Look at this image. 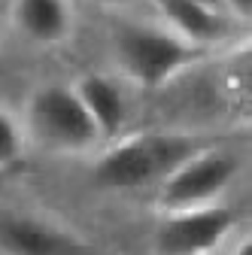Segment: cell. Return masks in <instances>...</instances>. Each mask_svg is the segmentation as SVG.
I'll list each match as a JSON object with an SVG mask.
<instances>
[{
  "mask_svg": "<svg viewBox=\"0 0 252 255\" xmlns=\"http://www.w3.org/2000/svg\"><path fill=\"white\" fill-rule=\"evenodd\" d=\"M201 143L185 134H137L113 143L94 164V182L110 191H140L161 185V179L182 164Z\"/></svg>",
  "mask_w": 252,
  "mask_h": 255,
  "instance_id": "1",
  "label": "cell"
},
{
  "mask_svg": "<svg viewBox=\"0 0 252 255\" xmlns=\"http://www.w3.org/2000/svg\"><path fill=\"white\" fill-rule=\"evenodd\" d=\"M21 128L27 140L58 155H82L104 140L94 122L88 119L85 107L79 104L73 85L61 82L40 85L30 94Z\"/></svg>",
  "mask_w": 252,
  "mask_h": 255,
  "instance_id": "2",
  "label": "cell"
},
{
  "mask_svg": "<svg viewBox=\"0 0 252 255\" xmlns=\"http://www.w3.org/2000/svg\"><path fill=\"white\" fill-rule=\"evenodd\" d=\"M240 173V155L219 146H201L176 164L158 185V213H179L222 204V195Z\"/></svg>",
  "mask_w": 252,
  "mask_h": 255,
  "instance_id": "3",
  "label": "cell"
},
{
  "mask_svg": "<svg viewBox=\"0 0 252 255\" xmlns=\"http://www.w3.org/2000/svg\"><path fill=\"white\" fill-rule=\"evenodd\" d=\"M116 61L125 76L143 88H158L173 73H179L195 58V46L179 40L167 27L152 24H125L113 37Z\"/></svg>",
  "mask_w": 252,
  "mask_h": 255,
  "instance_id": "4",
  "label": "cell"
},
{
  "mask_svg": "<svg viewBox=\"0 0 252 255\" xmlns=\"http://www.w3.org/2000/svg\"><path fill=\"white\" fill-rule=\"evenodd\" d=\"M237 228V213L225 204L161 213L149 237V255H216Z\"/></svg>",
  "mask_w": 252,
  "mask_h": 255,
  "instance_id": "5",
  "label": "cell"
},
{
  "mask_svg": "<svg viewBox=\"0 0 252 255\" xmlns=\"http://www.w3.org/2000/svg\"><path fill=\"white\" fill-rule=\"evenodd\" d=\"M0 255H94V249L64 222L0 204Z\"/></svg>",
  "mask_w": 252,
  "mask_h": 255,
  "instance_id": "6",
  "label": "cell"
},
{
  "mask_svg": "<svg viewBox=\"0 0 252 255\" xmlns=\"http://www.w3.org/2000/svg\"><path fill=\"white\" fill-rule=\"evenodd\" d=\"M9 21L18 37L40 49H55L73 34V6L70 0H12Z\"/></svg>",
  "mask_w": 252,
  "mask_h": 255,
  "instance_id": "7",
  "label": "cell"
},
{
  "mask_svg": "<svg viewBox=\"0 0 252 255\" xmlns=\"http://www.w3.org/2000/svg\"><path fill=\"white\" fill-rule=\"evenodd\" d=\"M73 91H76L79 104L85 107L88 119L94 122V128H98V134L104 140L122 131L128 104H125V94H122L116 79H110L104 73H85V76H79Z\"/></svg>",
  "mask_w": 252,
  "mask_h": 255,
  "instance_id": "8",
  "label": "cell"
},
{
  "mask_svg": "<svg viewBox=\"0 0 252 255\" xmlns=\"http://www.w3.org/2000/svg\"><path fill=\"white\" fill-rule=\"evenodd\" d=\"M155 6L167 21V30H173L179 40L192 43L195 49L225 37V15L195 3V0H155Z\"/></svg>",
  "mask_w": 252,
  "mask_h": 255,
  "instance_id": "9",
  "label": "cell"
},
{
  "mask_svg": "<svg viewBox=\"0 0 252 255\" xmlns=\"http://www.w3.org/2000/svg\"><path fill=\"white\" fill-rule=\"evenodd\" d=\"M24 146H27V137H24L21 122L9 110L0 107V173L12 170L21 161Z\"/></svg>",
  "mask_w": 252,
  "mask_h": 255,
  "instance_id": "10",
  "label": "cell"
},
{
  "mask_svg": "<svg viewBox=\"0 0 252 255\" xmlns=\"http://www.w3.org/2000/svg\"><path fill=\"white\" fill-rule=\"evenodd\" d=\"M225 9H231L240 18H249L252 15V0H225Z\"/></svg>",
  "mask_w": 252,
  "mask_h": 255,
  "instance_id": "11",
  "label": "cell"
},
{
  "mask_svg": "<svg viewBox=\"0 0 252 255\" xmlns=\"http://www.w3.org/2000/svg\"><path fill=\"white\" fill-rule=\"evenodd\" d=\"M231 255H252V240H249V234H246V237H240V240L234 243Z\"/></svg>",
  "mask_w": 252,
  "mask_h": 255,
  "instance_id": "12",
  "label": "cell"
},
{
  "mask_svg": "<svg viewBox=\"0 0 252 255\" xmlns=\"http://www.w3.org/2000/svg\"><path fill=\"white\" fill-rule=\"evenodd\" d=\"M195 3H201L207 9H216V12H225V0H195Z\"/></svg>",
  "mask_w": 252,
  "mask_h": 255,
  "instance_id": "13",
  "label": "cell"
},
{
  "mask_svg": "<svg viewBox=\"0 0 252 255\" xmlns=\"http://www.w3.org/2000/svg\"><path fill=\"white\" fill-rule=\"evenodd\" d=\"M94 3H101V6H122V3H128V0H94Z\"/></svg>",
  "mask_w": 252,
  "mask_h": 255,
  "instance_id": "14",
  "label": "cell"
}]
</instances>
